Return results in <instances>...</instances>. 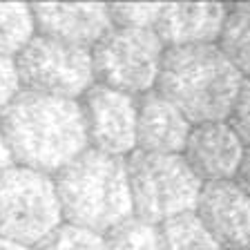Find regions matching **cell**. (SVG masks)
Wrapping results in <instances>:
<instances>
[{
    "mask_svg": "<svg viewBox=\"0 0 250 250\" xmlns=\"http://www.w3.org/2000/svg\"><path fill=\"white\" fill-rule=\"evenodd\" d=\"M16 166L56 177L89 147L81 101L21 89L0 114Z\"/></svg>",
    "mask_w": 250,
    "mask_h": 250,
    "instance_id": "6da1fadb",
    "label": "cell"
},
{
    "mask_svg": "<svg viewBox=\"0 0 250 250\" xmlns=\"http://www.w3.org/2000/svg\"><path fill=\"white\" fill-rule=\"evenodd\" d=\"M244 76L219 45L166 47L156 92L181 109L192 125L228 121Z\"/></svg>",
    "mask_w": 250,
    "mask_h": 250,
    "instance_id": "7a4b0ae2",
    "label": "cell"
},
{
    "mask_svg": "<svg viewBox=\"0 0 250 250\" xmlns=\"http://www.w3.org/2000/svg\"><path fill=\"white\" fill-rule=\"evenodd\" d=\"M62 219L67 224L107 234L134 217L127 161L87 147L56 177Z\"/></svg>",
    "mask_w": 250,
    "mask_h": 250,
    "instance_id": "3957f363",
    "label": "cell"
},
{
    "mask_svg": "<svg viewBox=\"0 0 250 250\" xmlns=\"http://www.w3.org/2000/svg\"><path fill=\"white\" fill-rule=\"evenodd\" d=\"M125 161L134 217L161 226L167 219L194 212L203 181L181 154L134 150Z\"/></svg>",
    "mask_w": 250,
    "mask_h": 250,
    "instance_id": "277c9868",
    "label": "cell"
},
{
    "mask_svg": "<svg viewBox=\"0 0 250 250\" xmlns=\"http://www.w3.org/2000/svg\"><path fill=\"white\" fill-rule=\"evenodd\" d=\"M62 221L54 177L25 166L0 177V237L36 248Z\"/></svg>",
    "mask_w": 250,
    "mask_h": 250,
    "instance_id": "5b68a950",
    "label": "cell"
},
{
    "mask_svg": "<svg viewBox=\"0 0 250 250\" xmlns=\"http://www.w3.org/2000/svg\"><path fill=\"white\" fill-rule=\"evenodd\" d=\"M166 45L154 29H112L92 47L94 74L101 85L130 96L152 92L159 81Z\"/></svg>",
    "mask_w": 250,
    "mask_h": 250,
    "instance_id": "8992f818",
    "label": "cell"
},
{
    "mask_svg": "<svg viewBox=\"0 0 250 250\" xmlns=\"http://www.w3.org/2000/svg\"><path fill=\"white\" fill-rule=\"evenodd\" d=\"M21 89L81 101L96 83L89 47L62 42L36 34L16 56Z\"/></svg>",
    "mask_w": 250,
    "mask_h": 250,
    "instance_id": "52a82bcc",
    "label": "cell"
},
{
    "mask_svg": "<svg viewBox=\"0 0 250 250\" xmlns=\"http://www.w3.org/2000/svg\"><path fill=\"white\" fill-rule=\"evenodd\" d=\"M89 147L105 154L123 156L136 150V99L107 85L94 83L83 101Z\"/></svg>",
    "mask_w": 250,
    "mask_h": 250,
    "instance_id": "ba28073f",
    "label": "cell"
},
{
    "mask_svg": "<svg viewBox=\"0 0 250 250\" xmlns=\"http://www.w3.org/2000/svg\"><path fill=\"white\" fill-rule=\"evenodd\" d=\"M194 214L224 250L250 248V194L234 179L203 183Z\"/></svg>",
    "mask_w": 250,
    "mask_h": 250,
    "instance_id": "9c48e42d",
    "label": "cell"
},
{
    "mask_svg": "<svg viewBox=\"0 0 250 250\" xmlns=\"http://www.w3.org/2000/svg\"><path fill=\"white\" fill-rule=\"evenodd\" d=\"M246 146L228 121L192 125L183 147V159L203 183L234 179L241 167Z\"/></svg>",
    "mask_w": 250,
    "mask_h": 250,
    "instance_id": "30bf717a",
    "label": "cell"
},
{
    "mask_svg": "<svg viewBox=\"0 0 250 250\" xmlns=\"http://www.w3.org/2000/svg\"><path fill=\"white\" fill-rule=\"evenodd\" d=\"M31 11L36 34L89 49L114 27L109 5L101 2H38L31 5Z\"/></svg>",
    "mask_w": 250,
    "mask_h": 250,
    "instance_id": "8fae6325",
    "label": "cell"
},
{
    "mask_svg": "<svg viewBox=\"0 0 250 250\" xmlns=\"http://www.w3.org/2000/svg\"><path fill=\"white\" fill-rule=\"evenodd\" d=\"M136 105V150L159 154L183 152L192 123L186 119L181 109L156 89L139 96Z\"/></svg>",
    "mask_w": 250,
    "mask_h": 250,
    "instance_id": "7c38bea8",
    "label": "cell"
},
{
    "mask_svg": "<svg viewBox=\"0 0 250 250\" xmlns=\"http://www.w3.org/2000/svg\"><path fill=\"white\" fill-rule=\"evenodd\" d=\"M226 21L219 2H167L156 21V36L167 47L217 45Z\"/></svg>",
    "mask_w": 250,
    "mask_h": 250,
    "instance_id": "4fadbf2b",
    "label": "cell"
},
{
    "mask_svg": "<svg viewBox=\"0 0 250 250\" xmlns=\"http://www.w3.org/2000/svg\"><path fill=\"white\" fill-rule=\"evenodd\" d=\"M219 49L239 69L241 76L250 78V2L226 5Z\"/></svg>",
    "mask_w": 250,
    "mask_h": 250,
    "instance_id": "5bb4252c",
    "label": "cell"
},
{
    "mask_svg": "<svg viewBox=\"0 0 250 250\" xmlns=\"http://www.w3.org/2000/svg\"><path fill=\"white\" fill-rule=\"evenodd\" d=\"M36 36V21L31 5L0 2V56L16 61V56Z\"/></svg>",
    "mask_w": 250,
    "mask_h": 250,
    "instance_id": "9a60e30c",
    "label": "cell"
},
{
    "mask_svg": "<svg viewBox=\"0 0 250 250\" xmlns=\"http://www.w3.org/2000/svg\"><path fill=\"white\" fill-rule=\"evenodd\" d=\"M159 232L163 250H224L194 212L163 221Z\"/></svg>",
    "mask_w": 250,
    "mask_h": 250,
    "instance_id": "2e32d148",
    "label": "cell"
},
{
    "mask_svg": "<svg viewBox=\"0 0 250 250\" xmlns=\"http://www.w3.org/2000/svg\"><path fill=\"white\" fill-rule=\"evenodd\" d=\"M107 250H163L159 226L130 217L105 234Z\"/></svg>",
    "mask_w": 250,
    "mask_h": 250,
    "instance_id": "e0dca14e",
    "label": "cell"
},
{
    "mask_svg": "<svg viewBox=\"0 0 250 250\" xmlns=\"http://www.w3.org/2000/svg\"><path fill=\"white\" fill-rule=\"evenodd\" d=\"M34 250H107L105 234L62 221Z\"/></svg>",
    "mask_w": 250,
    "mask_h": 250,
    "instance_id": "ac0fdd59",
    "label": "cell"
},
{
    "mask_svg": "<svg viewBox=\"0 0 250 250\" xmlns=\"http://www.w3.org/2000/svg\"><path fill=\"white\" fill-rule=\"evenodd\" d=\"M161 9L163 2H119V5H109V16L114 27L154 29Z\"/></svg>",
    "mask_w": 250,
    "mask_h": 250,
    "instance_id": "d6986e66",
    "label": "cell"
},
{
    "mask_svg": "<svg viewBox=\"0 0 250 250\" xmlns=\"http://www.w3.org/2000/svg\"><path fill=\"white\" fill-rule=\"evenodd\" d=\"M228 125L241 139V143L250 147V78H244V83H241V89L230 109Z\"/></svg>",
    "mask_w": 250,
    "mask_h": 250,
    "instance_id": "ffe728a7",
    "label": "cell"
},
{
    "mask_svg": "<svg viewBox=\"0 0 250 250\" xmlns=\"http://www.w3.org/2000/svg\"><path fill=\"white\" fill-rule=\"evenodd\" d=\"M18 92H21V81L16 72V62L11 58L0 56V114L5 112Z\"/></svg>",
    "mask_w": 250,
    "mask_h": 250,
    "instance_id": "44dd1931",
    "label": "cell"
},
{
    "mask_svg": "<svg viewBox=\"0 0 250 250\" xmlns=\"http://www.w3.org/2000/svg\"><path fill=\"white\" fill-rule=\"evenodd\" d=\"M11 166H16L14 154H11L9 143H7L5 134H2V130H0V177H2V174H5V172L9 170Z\"/></svg>",
    "mask_w": 250,
    "mask_h": 250,
    "instance_id": "7402d4cb",
    "label": "cell"
},
{
    "mask_svg": "<svg viewBox=\"0 0 250 250\" xmlns=\"http://www.w3.org/2000/svg\"><path fill=\"white\" fill-rule=\"evenodd\" d=\"M237 183L250 194V147H246L244 161H241V167H239V172H237Z\"/></svg>",
    "mask_w": 250,
    "mask_h": 250,
    "instance_id": "603a6c76",
    "label": "cell"
},
{
    "mask_svg": "<svg viewBox=\"0 0 250 250\" xmlns=\"http://www.w3.org/2000/svg\"><path fill=\"white\" fill-rule=\"evenodd\" d=\"M0 250H34V248L16 239H9V237H0Z\"/></svg>",
    "mask_w": 250,
    "mask_h": 250,
    "instance_id": "cb8c5ba5",
    "label": "cell"
},
{
    "mask_svg": "<svg viewBox=\"0 0 250 250\" xmlns=\"http://www.w3.org/2000/svg\"><path fill=\"white\" fill-rule=\"evenodd\" d=\"M248 250H250V248H248Z\"/></svg>",
    "mask_w": 250,
    "mask_h": 250,
    "instance_id": "d4e9b609",
    "label": "cell"
}]
</instances>
